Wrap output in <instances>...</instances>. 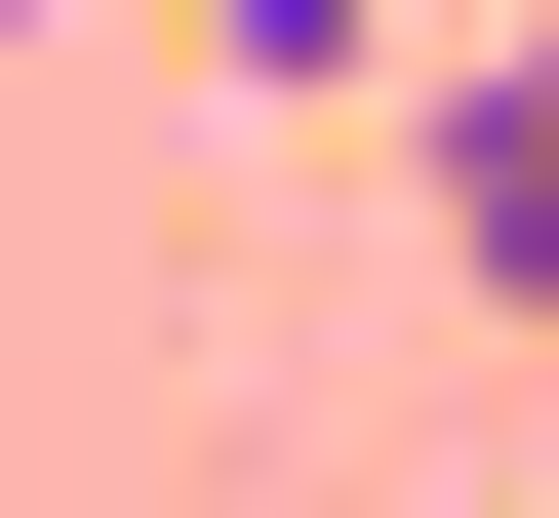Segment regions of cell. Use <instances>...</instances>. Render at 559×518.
<instances>
[{
	"mask_svg": "<svg viewBox=\"0 0 559 518\" xmlns=\"http://www.w3.org/2000/svg\"><path fill=\"white\" fill-rule=\"evenodd\" d=\"M400 200H440V279H479V320L559 359V0H520V40H440V81H400Z\"/></svg>",
	"mask_w": 559,
	"mask_h": 518,
	"instance_id": "1",
	"label": "cell"
},
{
	"mask_svg": "<svg viewBox=\"0 0 559 518\" xmlns=\"http://www.w3.org/2000/svg\"><path fill=\"white\" fill-rule=\"evenodd\" d=\"M200 81L240 120H400V0H200Z\"/></svg>",
	"mask_w": 559,
	"mask_h": 518,
	"instance_id": "2",
	"label": "cell"
}]
</instances>
